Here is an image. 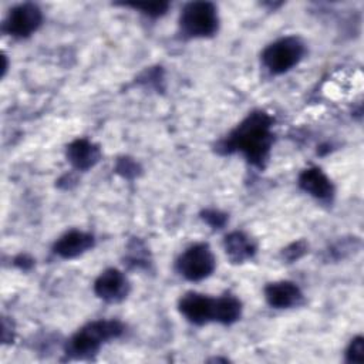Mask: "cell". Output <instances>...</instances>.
Instances as JSON below:
<instances>
[{"instance_id": "6da1fadb", "label": "cell", "mask_w": 364, "mask_h": 364, "mask_svg": "<svg viewBox=\"0 0 364 364\" xmlns=\"http://www.w3.org/2000/svg\"><path fill=\"white\" fill-rule=\"evenodd\" d=\"M273 142L272 118L262 111L252 112L229 135L226 146L240 151L252 164L262 166Z\"/></svg>"}, {"instance_id": "7a4b0ae2", "label": "cell", "mask_w": 364, "mask_h": 364, "mask_svg": "<svg viewBox=\"0 0 364 364\" xmlns=\"http://www.w3.org/2000/svg\"><path fill=\"white\" fill-rule=\"evenodd\" d=\"M122 330V324L117 320H97L88 323L68 340L65 351L75 358L88 357L95 354L107 340L117 338Z\"/></svg>"}, {"instance_id": "3957f363", "label": "cell", "mask_w": 364, "mask_h": 364, "mask_svg": "<svg viewBox=\"0 0 364 364\" xmlns=\"http://www.w3.org/2000/svg\"><path fill=\"white\" fill-rule=\"evenodd\" d=\"M181 28L191 37H208L218 30V13L209 1L188 3L181 13Z\"/></svg>"}, {"instance_id": "277c9868", "label": "cell", "mask_w": 364, "mask_h": 364, "mask_svg": "<svg viewBox=\"0 0 364 364\" xmlns=\"http://www.w3.org/2000/svg\"><path fill=\"white\" fill-rule=\"evenodd\" d=\"M304 54V46L297 37H284L270 44L262 55L263 64L273 74H282L294 67Z\"/></svg>"}, {"instance_id": "5b68a950", "label": "cell", "mask_w": 364, "mask_h": 364, "mask_svg": "<svg viewBox=\"0 0 364 364\" xmlns=\"http://www.w3.org/2000/svg\"><path fill=\"white\" fill-rule=\"evenodd\" d=\"M178 272L188 280H202L215 269V256L205 243L188 247L178 259Z\"/></svg>"}, {"instance_id": "8992f818", "label": "cell", "mask_w": 364, "mask_h": 364, "mask_svg": "<svg viewBox=\"0 0 364 364\" xmlns=\"http://www.w3.org/2000/svg\"><path fill=\"white\" fill-rule=\"evenodd\" d=\"M41 18V11L36 4L24 3L10 11L6 20V30L13 36L26 37L38 28Z\"/></svg>"}, {"instance_id": "52a82bcc", "label": "cell", "mask_w": 364, "mask_h": 364, "mask_svg": "<svg viewBox=\"0 0 364 364\" xmlns=\"http://www.w3.org/2000/svg\"><path fill=\"white\" fill-rule=\"evenodd\" d=\"M216 299H212L200 293H186L179 300L181 313L195 324H203L215 320Z\"/></svg>"}, {"instance_id": "ba28073f", "label": "cell", "mask_w": 364, "mask_h": 364, "mask_svg": "<svg viewBox=\"0 0 364 364\" xmlns=\"http://www.w3.org/2000/svg\"><path fill=\"white\" fill-rule=\"evenodd\" d=\"M129 284L127 277L117 269L104 270L94 283V291L105 301H119L127 297Z\"/></svg>"}, {"instance_id": "9c48e42d", "label": "cell", "mask_w": 364, "mask_h": 364, "mask_svg": "<svg viewBox=\"0 0 364 364\" xmlns=\"http://www.w3.org/2000/svg\"><path fill=\"white\" fill-rule=\"evenodd\" d=\"M299 185L304 192L320 200H330L334 193L331 181L318 168L304 169L299 176Z\"/></svg>"}, {"instance_id": "30bf717a", "label": "cell", "mask_w": 364, "mask_h": 364, "mask_svg": "<svg viewBox=\"0 0 364 364\" xmlns=\"http://www.w3.org/2000/svg\"><path fill=\"white\" fill-rule=\"evenodd\" d=\"M92 246V235L82 230H70L55 242L54 252L64 259H73L85 253Z\"/></svg>"}, {"instance_id": "8fae6325", "label": "cell", "mask_w": 364, "mask_h": 364, "mask_svg": "<svg viewBox=\"0 0 364 364\" xmlns=\"http://www.w3.org/2000/svg\"><path fill=\"white\" fill-rule=\"evenodd\" d=\"M264 297L272 307L289 309L297 306L301 301L303 294L291 282H274L266 286Z\"/></svg>"}, {"instance_id": "7c38bea8", "label": "cell", "mask_w": 364, "mask_h": 364, "mask_svg": "<svg viewBox=\"0 0 364 364\" xmlns=\"http://www.w3.org/2000/svg\"><path fill=\"white\" fill-rule=\"evenodd\" d=\"M101 156L100 148L88 139H75L67 146V158L80 171L92 168Z\"/></svg>"}, {"instance_id": "4fadbf2b", "label": "cell", "mask_w": 364, "mask_h": 364, "mask_svg": "<svg viewBox=\"0 0 364 364\" xmlns=\"http://www.w3.org/2000/svg\"><path fill=\"white\" fill-rule=\"evenodd\" d=\"M225 252L235 263H242L255 255V243L242 232H232L225 237Z\"/></svg>"}, {"instance_id": "5bb4252c", "label": "cell", "mask_w": 364, "mask_h": 364, "mask_svg": "<svg viewBox=\"0 0 364 364\" xmlns=\"http://www.w3.org/2000/svg\"><path fill=\"white\" fill-rule=\"evenodd\" d=\"M242 304L240 301L230 294H225L216 299L215 304V320L223 324H230L240 317Z\"/></svg>"}, {"instance_id": "9a60e30c", "label": "cell", "mask_w": 364, "mask_h": 364, "mask_svg": "<svg viewBox=\"0 0 364 364\" xmlns=\"http://www.w3.org/2000/svg\"><path fill=\"white\" fill-rule=\"evenodd\" d=\"M346 355H347V361H350V363H363V360H364L363 337H355L354 340H351Z\"/></svg>"}, {"instance_id": "2e32d148", "label": "cell", "mask_w": 364, "mask_h": 364, "mask_svg": "<svg viewBox=\"0 0 364 364\" xmlns=\"http://www.w3.org/2000/svg\"><path fill=\"white\" fill-rule=\"evenodd\" d=\"M131 6L141 10L142 13L151 16V17H158V16H162L166 11L169 4L164 3V1H159V3H132Z\"/></svg>"}, {"instance_id": "e0dca14e", "label": "cell", "mask_w": 364, "mask_h": 364, "mask_svg": "<svg viewBox=\"0 0 364 364\" xmlns=\"http://www.w3.org/2000/svg\"><path fill=\"white\" fill-rule=\"evenodd\" d=\"M203 219H206V222H208L209 225H212V226H216V228L222 226V225L225 223V220H226V218H225L222 213L216 212V210H209V212H205V216H203Z\"/></svg>"}, {"instance_id": "ac0fdd59", "label": "cell", "mask_w": 364, "mask_h": 364, "mask_svg": "<svg viewBox=\"0 0 364 364\" xmlns=\"http://www.w3.org/2000/svg\"><path fill=\"white\" fill-rule=\"evenodd\" d=\"M136 164H134L132 161H129L128 158H124V159H121L119 161V164H118V171L119 172H122L124 175H128L129 172H132V175H135V171H136Z\"/></svg>"}]
</instances>
